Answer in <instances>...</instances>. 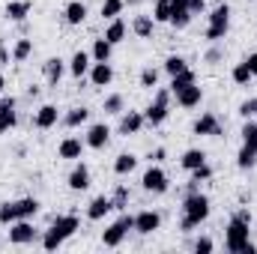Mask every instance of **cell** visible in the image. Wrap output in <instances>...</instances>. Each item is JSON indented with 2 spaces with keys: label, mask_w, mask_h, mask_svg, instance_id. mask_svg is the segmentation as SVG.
<instances>
[{
  "label": "cell",
  "mask_w": 257,
  "mask_h": 254,
  "mask_svg": "<svg viewBox=\"0 0 257 254\" xmlns=\"http://www.w3.org/2000/svg\"><path fill=\"white\" fill-rule=\"evenodd\" d=\"M224 248L230 254H254L257 245L251 242V212L248 206H239L224 230Z\"/></svg>",
  "instance_id": "cell-1"
},
{
  "label": "cell",
  "mask_w": 257,
  "mask_h": 254,
  "mask_svg": "<svg viewBox=\"0 0 257 254\" xmlns=\"http://www.w3.org/2000/svg\"><path fill=\"white\" fill-rule=\"evenodd\" d=\"M180 209H183V215H180V230H183V233H192L194 227H200V224L209 218L212 200H209L203 191H189Z\"/></svg>",
  "instance_id": "cell-2"
},
{
  "label": "cell",
  "mask_w": 257,
  "mask_h": 254,
  "mask_svg": "<svg viewBox=\"0 0 257 254\" xmlns=\"http://www.w3.org/2000/svg\"><path fill=\"white\" fill-rule=\"evenodd\" d=\"M78 230H81L78 215H54V218H51V224L42 230L39 242H42V248H45V251H57L66 239H72Z\"/></svg>",
  "instance_id": "cell-3"
},
{
  "label": "cell",
  "mask_w": 257,
  "mask_h": 254,
  "mask_svg": "<svg viewBox=\"0 0 257 254\" xmlns=\"http://www.w3.org/2000/svg\"><path fill=\"white\" fill-rule=\"evenodd\" d=\"M42 209V203L36 197H18V200H3L0 203V224H12V221H21V218H33L36 212Z\"/></svg>",
  "instance_id": "cell-4"
},
{
  "label": "cell",
  "mask_w": 257,
  "mask_h": 254,
  "mask_svg": "<svg viewBox=\"0 0 257 254\" xmlns=\"http://www.w3.org/2000/svg\"><path fill=\"white\" fill-rule=\"evenodd\" d=\"M230 30V3H218L212 12H209V21H206V30H203V39L209 42H221Z\"/></svg>",
  "instance_id": "cell-5"
},
{
  "label": "cell",
  "mask_w": 257,
  "mask_h": 254,
  "mask_svg": "<svg viewBox=\"0 0 257 254\" xmlns=\"http://www.w3.org/2000/svg\"><path fill=\"white\" fill-rule=\"evenodd\" d=\"M168 114H171V90L168 87H159L156 96H153V102L144 108V120H147V126L156 129L168 120Z\"/></svg>",
  "instance_id": "cell-6"
},
{
  "label": "cell",
  "mask_w": 257,
  "mask_h": 254,
  "mask_svg": "<svg viewBox=\"0 0 257 254\" xmlns=\"http://www.w3.org/2000/svg\"><path fill=\"white\" fill-rule=\"evenodd\" d=\"M128 230H135V215L123 212L117 221H111V224L105 227V233H102V245H105V248H120V245L126 242Z\"/></svg>",
  "instance_id": "cell-7"
},
{
  "label": "cell",
  "mask_w": 257,
  "mask_h": 254,
  "mask_svg": "<svg viewBox=\"0 0 257 254\" xmlns=\"http://www.w3.org/2000/svg\"><path fill=\"white\" fill-rule=\"evenodd\" d=\"M141 189L147 191V194H165V191L171 189V180H168L165 168L162 165H150L141 174Z\"/></svg>",
  "instance_id": "cell-8"
},
{
  "label": "cell",
  "mask_w": 257,
  "mask_h": 254,
  "mask_svg": "<svg viewBox=\"0 0 257 254\" xmlns=\"http://www.w3.org/2000/svg\"><path fill=\"white\" fill-rule=\"evenodd\" d=\"M42 233H39V227H33V218H21V221H12L9 224V242L12 245H30Z\"/></svg>",
  "instance_id": "cell-9"
},
{
  "label": "cell",
  "mask_w": 257,
  "mask_h": 254,
  "mask_svg": "<svg viewBox=\"0 0 257 254\" xmlns=\"http://www.w3.org/2000/svg\"><path fill=\"white\" fill-rule=\"evenodd\" d=\"M15 126H18V99L0 96V135H9Z\"/></svg>",
  "instance_id": "cell-10"
},
{
  "label": "cell",
  "mask_w": 257,
  "mask_h": 254,
  "mask_svg": "<svg viewBox=\"0 0 257 254\" xmlns=\"http://www.w3.org/2000/svg\"><path fill=\"white\" fill-rule=\"evenodd\" d=\"M192 135H197V138H221L224 129H221L218 117H215L212 111H206V114H200L192 123Z\"/></svg>",
  "instance_id": "cell-11"
},
{
  "label": "cell",
  "mask_w": 257,
  "mask_h": 254,
  "mask_svg": "<svg viewBox=\"0 0 257 254\" xmlns=\"http://www.w3.org/2000/svg\"><path fill=\"white\" fill-rule=\"evenodd\" d=\"M144 126H147L144 111H123V114H120V123H117V135L132 138V135H141Z\"/></svg>",
  "instance_id": "cell-12"
},
{
  "label": "cell",
  "mask_w": 257,
  "mask_h": 254,
  "mask_svg": "<svg viewBox=\"0 0 257 254\" xmlns=\"http://www.w3.org/2000/svg\"><path fill=\"white\" fill-rule=\"evenodd\" d=\"M159 227H162V212H156V209H141V212L135 215V233L150 236V233H156Z\"/></svg>",
  "instance_id": "cell-13"
},
{
  "label": "cell",
  "mask_w": 257,
  "mask_h": 254,
  "mask_svg": "<svg viewBox=\"0 0 257 254\" xmlns=\"http://www.w3.org/2000/svg\"><path fill=\"white\" fill-rule=\"evenodd\" d=\"M111 126L108 123H93V126L87 129V135H84V144L90 147V150H105L108 147V141H111Z\"/></svg>",
  "instance_id": "cell-14"
},
{
  "label": "cell",
  "mask_w": 257,
  "mask_h": 254,
  "mask_svg": "<svg viewBox=\"0 0 257 254\" xmlns=\"http://www.w3.org/2000/svg\"><path fill=\"white\" fill-rule=\"evenodd\" d=\"M60 108L57 105H39V111L33 114V126L39 129V132H48V129H54L60 123Z\"/></svg>",
  "instance_id": "cell-15"
},
{
  "label": "cell",
  "mask_w": 257,
  "mask_h": 254,
  "mask_svg": "<svg viewBox=\"0 0 257 254\" xmlns=\"http://www.w3.org/2000/svg\"><path fill=\"white\" fill-rule=\"evenodd\" d=\"M90 183H93L90 168L78 159V162H75V168H72V174L66 177V186H69L72 191H87V189H90Z\"/></svg>",
  "instance_id": "cell-16"
},
{
  "label": "cell",
  "mask_w": 257,
  "mask_h": 254,
  "mask_svg": "<svg viewBox=\"0 0 257 254\" xmlns=\"http://www.w3.org/2000/svg\"><path fill=\"white\" fill-rule=\"evenodd\" d=\"M84 150H87V144L81 141V138H75V135H69L60 141V147H57V156L66 159V162H78L81 156H84Z\"/></svg>",
  "instance_id": "cell-17"
},
{
  "label": "cell",
  "mask_w": 257,
  "mask_h": 254,
  "mask_svg": "<svg viewBox=\"0 0 257 254\" xmlns=\"http://www.w3.org/2000/svg\"><path fill=\"white\" fill-rule=\"evenodd\" d=\"M66 72H69V63H66L63 57H48V60L42 63V75H45V81H48L51 87H57V84L63 81Z\"/></svg>",
  "instance_id": "cell-18"
},
{
  "label": "cell",
  "mask_w": 257,
  "mask_h": 254,
  "mask_svg": "<svg viewBox=\"0 0 257 254\" xmlns=\"http://www.w3.org/2000/svg\"><path fill=\"white\" fill-rule=\"evenodd\" d=\"M174 99H177V105L186 108V111H189V108H197V105L203 102V87L194 81V84H189V87H183L180 93H174Z\"/></svg>",
  "instance_id": "cell-19"
},
{
  "label": "cell",
  "mask_w": 257,
  "mask_h": 254,
  "mask_svg": "<svg viewBox=\"0 0 257 254\" xmlns=\"http://www.w3.org/2000/svg\"><path fill=\"white\" fill-rule=\"evenodd\" d=\"M87 78H90L93 87H111L114 84V66H111V60L108 63H93L90 72H87Z\"/></svg>",
  "instance_id": "cell-20"
},
{
  "label": "cell",
  "mask_w": 257,
  "mask_h": 254,
  "mask_svg": "<svg viewBox=\"0 0 257 254\" xmlns=\"http://www.w3.org/2000/svg\"><path fill=\"white\" fill-rule=\"evenodd\" d=\"M90 66H93V57H90L87 51H75V54L69 57V75H72L75 81H81V78H87Z\"/></svg>",
  "instance_id": "cell-21"
},
{
  "label": "cell",
  "mask_w": 257,
  "mask_h": 254,
  "mask_svg": "<svg viewBox=\"0 0 257 254\" xmlns=\"http://www.w3.org/2000/svg\"><path fill=\"white\" fill-rule=\"evenodd\" d=\"M87 15H90V9H87V3H81V0H69L66 9H63L66 24H72V27H81V24L87 21Z\"/></svg>",
  "instance_id": "cell-22"
},
{
  "label": "cell",
  "mask_w": 257,
  "mask_h": 254,
  "mask_svg": "<svg viewBox=\"0 0 257 254\" xmlns=\"http://www.w3.org/2000/svg\"><path fill=\"white\" fill-rule=\"evenodd\" d=\"M111 209H114L111 194H99V197H93V200H90V206H87V218H90V221H102Z\"/></svg>",
  "instance_id": "cell-23"
},
{
  "label": "cell",
  "mask_w": 257,
  "mask_h": 254,
  "mask_svg": "<svg viewBox=\"0 0 257 254\" xmlns=\"http://www.w3.org/2000/svg\"><path fill=\"white\" fill-rule=\"evenodd\" d=\"M30 9H33L30 0H9L6 9H3V15H6L9 21H15V24H24V18L30 15Z\"/></svg>",
  "instance_id": "cell-24"
},
{
  "label": "cell",
  "mask_w": 257,
  "mask_h": 254,
  "mask_svg": "<svg viewBox=\"0 0 257 254\" xmlns=\"http://www.w3.org/2000/svg\"><path fill=\"white\" fill-rule=\"evenodd\" d=\"M87 120H90V108H84V105L69 108L63 117H60V123H63L66 129H81V126H87Z\"/></svg>",
  "instance_id": "cell-25"
},
{
  "label": "cell",
  "mask_w": 257,
  "mask_h": 254,
  "mask_svg": "<svg viewBox=\"0 0 257 254\" xmlns=\"http://www.w3.org/2000/svg\"><path fill=\"white\" fill-rule=\"evenodd\" d=\"M132 33H135L138 39H150V36L156 33V18H153V15H135V18H132Z\"/></svg>",
  "instance_id": "cell-26"
},
{
  "label": "cell",
  "mask_w": 257,
  "mask_h": 254,
  "mask_svg": "<svg viewBox=\"0 0 257 254\" xmlns=\"http://www.w3.org/2000/svg\"><path fill=\"white\" fill-rule=\"evenodd\" d=\"M102 111H105V117H120L126 111V96L123 93H108L102 99Z\"/></svg>",
  "instance_id": "cell-27"
},
{
  "label": "cell",
  "mask_w": 257,
  "mask_h": 254,
  "mask_svg": "<svg viewBox=\"0 0 257 254\" xmlns=\"http://www.w3.org/2000/svg\"><path fill=\"white\" fill-rule=\"evenodd\" d=\"M128 36V27L123 18H111V24L105 27V39L111 42V45H120V42H126Z\"/></svg>",
  "instance_id": "cell-28"
},
{
  "label": "cell",
  "mask_w": 257,
  "mask_h": 254,
  "mask_svg": "<svg viewBox=\"0 0 257 254\" xmlns=\"http://www.w3.org/2000/svg\"><path fill=\"white\" fill-rule=\"evenodd\" d=\"M111 54H114V45H111L105 36L93 39V48H90V57H93V63H108V60H111Z\"/></svg>",
  "instance_id": "cell-29"
},
{
  "label": "cell",
  "mask_w": 257,
  "mask_h": 254,
  "mask_svg": "<svg viewBox=\"0 0 257 254\" xmlns=\"http://www.w3.org/2000/svg\"><path fill=\"white\" fill-rule=\"evenodd\" d=\"M200 165H206V153H203V150H197V147L186 150V153L180 156V168H183V171H189V174H192L194 168H200Z\"/></svg>",
  "instance_id": "cell-30"
},
{
  "label": "cell",
  "mask_w": 257,
  "mask_h": 254,
  "mask_svg": "<svg viewBox=\"0 0 257 254\" xmlns=\"http://www.w3.org/2000/svg\"><path fill=\"white\" fill-rule=\"evenodd\" d=\"M135 168H138V156H135V153H120V156L114 159V174H117V177H128Z\"/></svg>",
  "instance_id": "cell-31"
},
{
  "label": "cell",
  "mask_w": 257,
  "mask_h": 254,
  "mask_svg": "<svg viewBox=\"0 0 257 254\" xmlns=\"http://www.w3.org/2000/svg\"><path fill=\"white\" fill-rule=\"evenodd\" d=\"M254 165H257V150L248 147V144H242L239 153H236V168H239V171H251Z\"/></svg>",
  "instance_id": "cell-32"
},
{
  "label": "cell",
  "mask_w": 257,
  "mask_h": 254,
  "mask_svg": "<svg viewBox=\"0 0 257 254\" xmlns=\"http://www.w3.org/2000/svg\"><path fill=\"white\" fill-rule=\"evenodd\" d=\"M206 180H212V168H209V162L192 171V180H189V186H186V194H189V191H200V183H206Z\"/></svg>",
  "instance_id": "cell-33"
},
{
  "label": "cell",
  "mask_w": 257,
  "mask_h": 254,
  "mask_svg": "<svg viewBox=\"0 0 257 254\" xmlns=\"http://www.w3.org/2000/svg\"><path fill=\"white\" fill-rule=\"evenodd\" d=\"M192 18H194V15L186 9V6H174V12H171V21H168V24H171L174 30H186V27L192 24Z\"/></svg>",
  "instance_id": "cell-34"
},
{
  "label": "cell",
  "mask_w": 257,
  "mask_h": 254,
  "mask_svg": "<svg viewBox=\"0 0 257 254\" xmlns=\"http://www.w3.org/2000/svg\"><path fill=\"white\" fill-rule=\"evenodd\" d=\"M171 12H174V0H156V3H153V18H156V24H168V21H171Z\"/></svg>",
  "instance_id": "cell-35"
},
{
  "label": "cell",
  "mask_w": 257,
  "mask_h": 254,
  "mask_svg": "<svg viewBox=\"0 0 257 254\" xmlns=\"http://www.w3.org/2000/svg\"><path fill=\"white\" fill-rule=\"evenodd\" d=\"M230 81H233V84H239V87H248V84L254 81V75H251V69L245 66V60L230 69Z\"/></svg>",
  "instance_id": "cell-36"
},
{
  "label": "cell",
  "mask_w": 257,
  "mask_h": 254,
  "mask_svg": "<svg viewBox=\"0 0 257 254\" xmlns=\"http://www.w3.org/2000/svg\"><path fill=\"white\" fill-rule=\"evenodd\" d=\"M33 54V39H18L12 45V63H24Z\"/></svg>",
  "instance_id": "cell-37"
},
{
  "label": "cell",
  "mask_w": 257,
  "mask_h": 254,
  "mask_svg": "<svg viewBox=\"0 0 257 254\" xmlns=\"http://www.w3.org/2000/svg\"><path fill=\"white\" fill-rule=\"evenodd\" d=\"M123 9H126V0H102L99 15L111 21V18H120V15H123Z\"/></svg>",
  "instance_id": "cell-38"
},
{
  "label": "cell",
  "mask_w": 257,
  "mask_h": 254,
  "mask_svg": "<svg viewBox=\"0 0 257 254\" xmlns=\"http://www.w3.org/2000/svg\"><path fill=\"white\" fill-rule=\"evenodd\" d=\"M183 69H189V63H186V57H183V54H171V57L162 63V72H165V75H171V78H174V75H180Z\"/></svg>",
  "instance_id": "cell-39"
},
{
  "label": "cell",
  "mask_w": 257,
  "mask_h": 254,
  "mask_svg": "<svg viewBox=\"0 0 257 254\" xmlns=\"http://www.w3.org/2000/svg\"><path fill=\"white\" fill-rule=\"evenodd\" d=\"M194 81H197V78H194L192 69H183L180 75H174V78H171V87H168V90H171V96H174V93H180L183 87H189V84H194Z\"/></svg>",
  "instance_id": "cell-40"
},
{
  "label": "cell",
  "mask_w": 257,
  "mask_h": 254,
  "mask_svg": "<svg viewBox=\"0 0 257 254\" xmlns=\"http://www.w3.org/2000/svg\"><path fill=\"white\" fill-rule=\"evenodd\" d=\"M159 75H162V72H159L156 66H144L138 81H141V87H144V90H153V87H159Z\"/></svg>",
  "instance_id": "cell-41"
},
{
  "label": "cell",
  "mask_w": 257,
  "mask_h": 254,
  "mask_svg": "<svg viewBox=\"0 0 257 254\" xmlns=\"http://www.w3.org/2000/svg\"><path fill=\"white\" fill-rule=\"evenodd\" d=\"M128 200H132V191H128V186H123V183L111 191V203H114V209H126Z\"/></svg>",
  "instance_id": "cell-42"
},
{
  "label": "cell",
  "mask_w": 257,
  "mask_h": 254,
  "mask_svg": "<svg viewBox=\"0 0 257 254\" xmlns=\"http://www.w3.org/2000/svg\"><path fill=\"white\" fill-rule=\"evenodd\" d=\"M224 60V48L218 45V42H212V48H206V54H203V63L206 66H218Z\"/></svg>",
  "instance_id": "cell-43"
},
{
  "label": "cell",
  "mask_w": 257,
  "mask_h": 254,
  "mask_svg": "<svg viewBox=\"0 0 257 254\" xmlns=\"http://www.w3.org/2000/svg\"><path fill=\"white\" fill-rule=\"evenodd\" d=\"M242 144H248V147H254L257 150V123L248 117L245 120V126H242Z\"/></svg>",
  "instance_id": "cell-44"
},
{
  "label": "cell",
  "mask_w": 257,
  "mask_h": 254,
  "mask_svg": "<svg viewBox=\"0 0 257 254\" xmlns=\"http://www.w3.org/2000/svg\"><path fill=\"white\" fill-rule=\"evenodd\" d=\"M192 248L197 254H209V251H215V242H212L209 236H197V239L192 242Z\"/></svg>",
  "instance_id": "cell-45"
},
{
  "label": "cell",
  "mask_w": 257,
  "mask_h": 254,
  "mask_svg": "<svg viewBox=\"0 0 257 254\" xmlns=\"http://www.w3.org/2000/svg\"><path fill=\"white\" fill-rule=\"evenodd\" d=\"M239 117H257V96H251V99H245L242 105H239Z\"/></svg>",
  "instance_id": "cell-46"
},
{
  "label": "cell",
  "mask_w": 257,
  "mask_h": 254,
  "mask_svg": "<svg viewBox=\"0 0 257 254\" xmlns=\"http://www.w3.org/2000/svg\"><path fill=\"white\" fill-rule=\"evenodd\" d=\"M165 159H168V150H165V147H156V150L147 153V162H150V165H162Z\"/></svg>",
  "instance_id": "cell-47"
},
{
  "label": "cell",
  "mask_w": 257,
  "mask_h": 254,
  "mask_svg": "<svg viewBox=\"0 0 257 254\" xmlns=\"http://www.w3.org/2000/svg\"><path fill=\"white\" fill-rule=\"evenodd\" d=\"M186 9H189L192 15H203V12H206V0H189Z\"/></svg>",
  "instance_id": "cell-48"
},
{
  "label": "cell",
  "mask_w": 257,
  "mask_h": 254,
  "mask_svg": "<svg viewBox=\"0 0 257 254\" xmlns=\"http://www.w3.org/2000/svg\"><path fill=\"white\" fill-rule=\"evenodd\" d=\"M9 60H12V51H9V48H6V42L0 39V69H6Z\"/></svg>",
  "instance_id": "cell-49"
},
{
  "label": "cell",
  "mask_w": 257,
  "mask_h": 254,
  "mask_svg": "<svg viewBox=\"0 0 257 254\" xmlns=\"http://www.w3.org/2000/svg\"><path fill=\"white\" fill-rule=\"evenodd\" d=\"M245 66L251 69V75H254V78H257V51H251V54L245 57Z\"/></svg>",
  "instance_id": "cell-50"
},
{
  "label": "cell",
  "mask_w": 257,
  "mask_h": 254,
  "mask_svg": "<svg viewBox=\"0 0 257 254\" xmlns=\"http://www.w3.org/2000/svg\"><path fill=\"white\" fill-rule=\"evenodd\" d=\"M6 90V78H3V72H0V93Z\"/></svg>",
  "instance_id": "cell-51"
},
{
  "label": "cell",
  "mask_w": 257,
  "mask_h": 254,
  "mask_svg": "<svg viewBox=\"0 0 257 254\" xmlns=\"http://www.w3.org/2000/svg\"><path fill=\"white\" fill-rule=\"evenodd\" d=\"M138 3H144V0H126V6H138Z\"/></svg>",
  "instance_id": "cell-52"
},
{
  "label": "cell",
  "mask_w": 257,
  "mask_h": 254,
  "mask_svg": "<svg viewBox=\"0 0 257 254\" xmlns=\"http://www.w3.org/2000/svg\"><path fill=\"white\" fill-rule=\"evenodd\" d=\"M186 3H189V0H174V6H186Z\"/></svg>",
  "instance_id": "cell-53"
}]
</instances>
